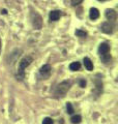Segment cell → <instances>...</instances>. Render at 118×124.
Wrapping results in <instances>:
<instances>
[{
	"label": "cell",
	"instance_id": "1",
	"mask_svg": "<svg viewBox=\"0 0 118 124\" xmlns=\"http://www.w3.org/2000/svg\"><path fill=\"white\" fill-rule=\"evenodd\" d=\"M70 86H72V81H63V82H61L60 84H58L54 91L55 96H56L57 98L65 96V94L69 90Z\"/></svg>",
	"mask_w": 118,
	"mask_h": 124
},
{
	"label": "cell",
	"instance_id": "2",
	"mask_svg": "<svg viewBox=\"0 0 118 124\" xmlns=\"http://www.w3.org/2000/svg\"><path fill=\"white\" fill-rule=\"evenodd\" d=\"M32 61H33V58L30 57V56H26V57L23 58L21 61H20V63H19V68H18V79L22 80L23 78H24L25 68H26L27 66H29Z\"/></svg>",
	"mask_w": 118,
	"mask_h": 124
},
{
	"label": "cell",
	"instance_id": "3",
	"mask_svg": "<svg viewBox=\"0 0 118 124\" xmlns=\"http://www.w3.org/2000/svg\"><path fill=\"white\" fill-rule=\"evenodd\" d=\"M31 21H32V26L35 29H42V19L37 13H32L31 15Z\"/></svg>",
	"mask_w": 118,
	"mask_h": 124
},
{
	"label": "cell",
	"instance_id": "4",
	"mask_svg": "<svg viewBox=\"0 0 118 124\" xmlns=\"http://www.w3.org/2000/svg\"><path fill=\"white\" fill-rule=\"evenodd\" d=\"M51 72H52V67H51L50 64H45L44 66H42L41 69H39V75L44 78V79L49 78Z\"/></svg>",
	"mask_w": 118,
	"mask_h": 124
},
{
	"label": "cell",
	"instance_id": "5",
	"mask_svg": "<svg viewBox=\"0 0 118 124\" xmlns=\"http://www.w3.org/2000/svg\"><path fill=\"white\" fill-rule=\"evenodd\" d=\"M101 30L106 34H112L113 33V26L109 22H105L101 25Z\"/></svg>",
	"mask_w": 118,
	"mask_h": 124
},
{
	"label": "cell",
	"instance_id": "6",
	"mask_svg": "<svg viewBox=\"0 0 118 124\" xmlns=\"http://www.w3.org/2000/svg\"><path fill=\"white\" fill-rule=\"evenodd\" d=\"M106 18L110 22H115L117 19V14L114 9H107L106 10Z\"/></svg>",
	"mask_w": 118,
	"mask_h": 124
},
{
	"label": "cell",
	"instance_id": "7",
	"mask_svg": "<svg viewBox=\"0 0 118 124\" xmlns=\"http://www.w3.org/2000/svg\"><path fill=\"white\" fill-rule=\"evenodd\" d=\"M109 51H110V46L108 44H106V42L101 44L100 46H98V54H100V55L107 54V53H109Z\"/></svg>",
	"mask_w": 118,
	"mask_h": 124
},
{
	"label": "cell",
	"instance_id": "8",
	"mask_svg": "<svg viewBox=\"0 0 118 124\" xmlns=\"http://www.w3.org/2000/svg\"><path fill=\"white\" fill-rule=\"evenodd\" d=\"M61 17V11L60 10H52L49 15L50 21H58Z\"/></svg>",
	"mask_w": 118,
	"mask_h": 124
},
{
	"label": "cell",
	"instance_id": "9",
	"mask_svg": "<svg viewBox=\"0 0 118 124\" xmlns=\"http://www.w3.org/2000/svg\"><path fill=\"white\" fill-rule=\"evenodd\" d=\"M83 62H84L85 68L87 69L88 71H92V70H93V63H92L91 60H90L88 57H85L84 60H83Z\"/></svg>",
	"mask_w": 118,
	"mask_h": 124
},
{
	"label": "cell",
	"instance_id": "10",
	"mask_svg": "<svg viewBox=\"0 0 118 124\" xmlns=\"http://www.w3.org/2000/svg\"><path fill=\"white\" fill-rule=\"evenodd\" d=\"M100 17V11H98L97 8L95 7H92V8H90V13H89V18L91 19V20H96Z\"/></svg>",
	"mask_w": 118,
	"mask_h": 124
},
{
	"label": "cell",
	"instance_id": "11",
	"mask_svg": "<svg viewBox=\"0 0 118 124\" xmlns=\"http://www.w3.org/2000/svg\"><path fill=\"white\" fill-rule=\"evenodd\" d=\"M80 67H81V64H80V62H78V61L73 62V63H70V65H69V69L70 70H73V71L79 70Z\"/></svg>",
	"mask_w": 118,
	"mask_h": 124
},
{
	"label": "cell",
	"instance_id": "12",
	"mask_svg": "<svg viewBox=\"0 0 118 124\" xmlns=\"http://www.w3.org/2000/svg\"><path fill=\"white\" fill-rule=\"evenodd\" d=\"M70 121H72L73 124H79L81 121H82V117L80 115H75L70 118Z\"/></svg>",
	"mask_w": 118,
	"mask_h": 124
},
{
	"label": "cell",
	"instance_id": "13",
	"mask_svg": "<svg viewBox=\"0 0 118 124\" xmlns=\"http://www.w3.org/2000/svg\"><path fill=\"white\" fill-rule=\"evenodd\" d=\"M101 60H103L104 63H109L110 61H111V56H110V54L107 53V54H104V55H101Z\"/></svg>",
	"mask_w": 118,
	"mask_h": 124
},
{
	"label": "cell",
	"instance_id": "14",
	"mask_svg": "<svg viewBox=\"0 0 118 124\" xmlns=\"http://www.w3.org/2000/svg\"><path fill=\"white\" fill-rule=\"evenodd\" d=\"M76 35L79 36V37H85L86 35H87V33H86L85 31H83V30L78 29V30H76Z\"/></svg>",
	"mask_w": 118,
	"mask_h": 124
},
{
	"label": "cell",
	"instance_id": "15",
	"mask_svg": "<svg viewBox=\"0 0 118 124\" xmlns=\"http://www.w3.org/2000/svg\"><path fill=\"white\" fill-rule=\"evenodd\" d=\"M66 111H67L68 114H73L74 113V108H73V104L70 102L66 103Z\"/></svg>",
	"mask_w": 118,
	"mask_h": 124
},
{
	"label": "cell",
	"instance_id": "16",
	"mask_svg": "<svg viewBox=\"0 0 118 124\" xmlns=\"http://www.w3.org/2000/svg\"><path fill=\"white\" fill-rule=\"evenodd\" d=\"M42 124H54V122H53V120L51 119V118L47 117V118L44 119V121H42Z\"/></svg>",
	"mask_w": 118,
	"mask_h": 124
},
{
	"label": "cell",
	"instance_id": "17",
	"mask_svg": "<svg viewBox=\"0 0 118 124\" xmlns=\"http://www.w3.org/2000/svg\"><path fill=\"white\" fill-rule=\"evenodd\" d=\"M79 84H80V87L85 88V86H86V81L83 80V79H81L80 81H79Z\"/></svg>",
	"mask_w": 118,
	"mask_h": 124
},
{
	"label": "cell",
	"instance_id": "18",
	"mask_svg": "<svg viewBox=\"0 0 118 124\" xmlns=\"http://www.w3.org/2000/svg\"><path fill=\"white\" fill-rule=\"evenodd\" d=\"M82 1H83V0H72V4H73L74 6H76V5H78V4H80Z\"/></svg>",
	"mask_w": 118,
	"mask_h": 124
},
{
	"label": "cell",
	"instance_id": "19",
	"mask_svg": "<svg viewBox=\"0 0 118 124\" xmlns=\"http://www.w3.org/2000/svg\"><path fill=\"white\" fill-rule=\"evenodd\" d=\"M1 48H2V45H1V39H0V53H1Z\"/></svg>",
	"mask_w": 118,
	"mask_h": 124
},
{
	"label": "cell",
	"instance_id": "20",
	"mask_svg": "<svg viewBox=\"0 0 118 124\" xmlns=\"http://www.w3.org/2000/svg\"><path fill=\"white\" fill-rule=\"evenodd\" d=\"M1 13H2L3 15H5V14H6V10H5V9H3V10L1 11Z\"/></svg>",
	"mask_w": 118,
	"mask_h": 124
},
{
	"label": "cell",
	"instance_id": "21",
	"mask_svg": "<svg viewBox=\"0 0 118 124\" xmlns=\"http://www.w3.org/2000/svg\"><path fill=\"white\" fill-rule=\"evenodd\" d=\"M98 1H107V0H98Z\"/></svg>",
	"mask_w": 118,
	"mask_h": 124
}]
</instances>
